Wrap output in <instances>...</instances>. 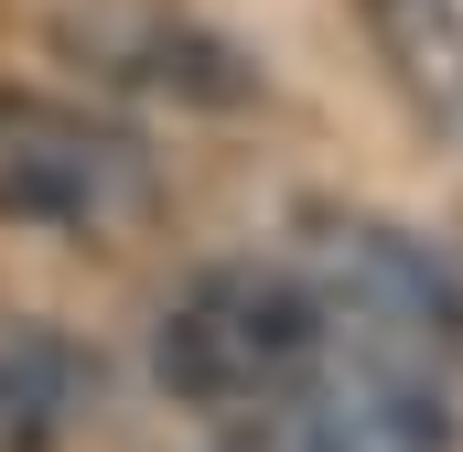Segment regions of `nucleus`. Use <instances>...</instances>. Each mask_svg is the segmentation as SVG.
<instances>
[{"instance_id": "f257e3e1", "label": "nucleus", "mask_w": 463, "mask_h": 452, "mask_svg": "<svg viewBox=\"0 0 463 452\" xmlns=\"http://www.w3.org/2000/svg\"><path fill=\"white\" fill-rule=\"evenodd\" d=\"M324 355V313L291 269H259V259H216L194 269L162 324H151V377L173 410H205V420H269Z\"/></svg>"}, {"instance_id": "f03ea898", "label": "nucleus", "mask_w": 463, "mask_h": 452, "mask_svg": "<svg viewBox=\"0 0 463 452\" xmlns=\"http://www.w3.org/2000/svg\"><path fill=\"white\" fill-rule=\"evenodd\" d=\"M291 280L313 291L335 355L420 366V377H453L463 366V291L420 237H399L377 216H302Z\"/></svg>"}, {"instance_id": "39448f33", "label": "nucleus", "mask_w": 463, "mask_h": 452, "mask_svg": "<svg viewBox=\"0 0 463 452\" xmlns=\"http://www.w3.org/2000/svg\"><path fill=\"white\" fill-rule=\"evenodd\" d=\"M98 399V366L43 324H0V452H54Z\"/></svg>"}, {"instance_id": "423d86ee", "label": "nucleus", "mask_w": 463, "mask_h": 452, "mask_svg": "<svg viewBox=\"0 0 463 452\" xmlns=\"http://www.w3.org/2000/svg\"><path fill=\"white\" fill-rule=\"evenodd\" d=\"M87 54L129 76V87H184V98H237L227 54L194 33V22H173V11H151V0H129V11H98L87 22Z\"/></svg>"}, {"instance_id": "20e7f679", "label": "nucleus", "mask_w": 463, "mask_h": 452, "mask_svg": "<svg viewBox=\"0 0 463 452\" xmlns=\"http://www.w3.org/2000/svg\"><path fill=\"white\" fill-rule=\"evenodd\" d=\"M269 452H463L453 420V377H420V366H377V355H313V377L248 420Z\"/></svg>"}, {"instance_id": "0eeeda50", "label": "nucleus", "mask_w": 463, "mask_h": 452, "mask_svg": "<svg viewBox=\"0 0 463 452\" xmlns=\"http://www.w3.org/2000/svg\"><path fill=\"white\" fill-rule=\"evenodd\" d=\"M366 33H377L388 76L463 140V11L453 0H366Z\"/></svg>"}, {"instance_id": "7ed1b4c3", "label": "nucleus", "mask_w": 463, "mask_h": 452, "mask_svg": "<svg viewBox=\"0 0 463 452\" xmlns=\"http://www.w3.org/2000/svg\"><path fill=\"white\" fill-rule=\"evenodd\" d=\"M140 205H151V151L118 118L43 98V87H0V226L109 237Z\"/></svg>"}]
</instances>
